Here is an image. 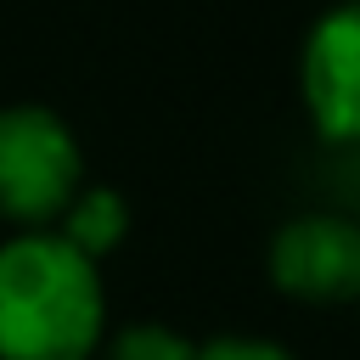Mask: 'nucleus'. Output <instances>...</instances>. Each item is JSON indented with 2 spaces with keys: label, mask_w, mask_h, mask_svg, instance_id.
I'll list each match as a JSON object with an SVG mask.
<instances>
[{
  "label": "nucleus",
  "mask_w": 360,
  "mask_h": 360,
  "mask_svg": "<svg viewBox=\"0 0 360 360\" xmlns=\"http://www.w3.org/2000/svg\"><path fill=\"white\" fill-rule=\"evenodd\" d=\"M304 107L326 141H360V0L332 6L304 39Z\"/></svg>",
  "instance_id": "nucleus-4"
},
{
  "label": "nucleus",
  "mask_w": 360,
  "mask_h": 360,
  "mask_svg": "<svg viewBox=\"0 0 360 360\" xmlns=\"http://www.w3.org/2000/svg\"><path fill=\"white\" fill-rule=\"evenodd\" d=\"M84 186L79 141L51 107H0V214L22 231H45L62 219L73 191Z\"/></svg>",
  "instance_id": "nucleus-2"
},
{
  "label": "nucleus",
  "mask_w": 360,
  "mask_h": 360,
  "mask_svg": "<svg viewBox=\"0 0 360 360\" xmlns=\"http://www.w3.org/2000/svg\"><path fill=\"white\" fill-rule=\"evenodd\" d=\"M197 360H292V354L264 338H214L208 349H197Z\"/></svg>",
  "instance_id": "nucleus-7"
},
{
  "label": "nucleus",
  "mask_w": 360,
  "mask_h": 360,
  "mask_svg": "<svg viewBox=\"0 0 360 360\" xmlns=\"http://www.w3.org/2000/svg\"><path fill=\"white\" fill-rule=\"evenodd\" d=\"M124 231H129V208H124V197L112 191V186H79L73 191V202L62 208V242L68 248H79L84 259H101V253H112L118 242H124Z\"/></svg>",
  "instance_id": "nucleus-5"
},
{
  "label": "nucleus",
  "mask_w": 360,
  "mask_h": 360,
  "mask_svg": "<svg viewBox=\"0 0 360 360\" xmlns=\"http://www.w3.org/2000/svg\"><path fill=\"white\" fill-rule=\"evenodd\" d=\"M101 321L96 259L56 231H22L0 248V360H90Z\"/></svg>",
  "instance_id": "nucleus-1"
},
{
  "label": "nucleus",
  "mask_w": 360,
  "mask_h": 360,
  "mask_svg": "<svg viewBox=\"0 0 360 360\" xmlns=\"http://www.w3.org/2000/svg\"><path fill=\"white\" fill-rule=\"evenodd\" d=\"M107 360H197V343L146 321V326H124L112 338V354Z\"/></svg>",
  "instance_id": "nucleus-6"
},
{
  "label": "nucleus",
  "mask_w": 360,
  "mask_h": 360,
  "mask_svg": "<svg viewBox=\"0 0 360 360\" xmlns=\"http://www.w3.org/2000/svg\"><path fill=\"white\" fill-rule=\"evenodd\" d=\"M270 281L309 304H343L360 292V225L343 214H298L270 242Z\"/></svg>",
  "instance_id": "nucleus-3"
}]
</instances>
